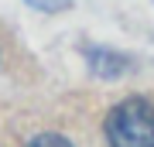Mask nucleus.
Here are the masks:
<instances>
[{
	"instance_id": "2",
	"label": "nucleus",
	"mask_w": 154,
	"mask_h": 147,
	"mask_svg": "<svg viewBox=\"0 0 154 147\" xmlns=\"http://www.w3.org/2000/svg\"><path fill=\"white\" fill-rule=\"evenodd\" d=\"M86 62L93 69V75H99V79H116L130 69V58L120 51H110V48H86Z\"/></svg>"
},
{
	"instance_id": "4",
	"label": "nucleus",
	"mask_w": 154,
	"mask_h": 147,
	"mask_svg": "<svg viewBox=\"0 0 154 147\" xmlns=\"http://www.w3.org/2000/svg\"><path fill=\"white\" fill-rule=\"evenodd\" d=\"M24 4H31L34 11H45V14H55V11H65L72 0H24Z\"/></svg>"
},
{
	"instance_id": "1",
	"label": "nucleus",
	"mask_w": 154,
	"mask_h": 147,
	"mask_svg": "<svg viewBox=\"0 0 154 147\" xmlns=\"http://www.w3.org/2000/svg\"><path fill=\"white\" fill-rule=\"evenodd\" d=\"M106 140L110 147H154V106L140 96L116 103L106 116Z\"/></svg>"
},
{
	"instance_id": "3",
	"label": "nucleus",
	"mask_w": 154,
	"mask_h": 147,
	"mask_svg": "<svg viewBox=\"0 0 154 147\" xmlns=\"http://www.w3.org/2000/svg\"><path fill=\"white\" fill-rule=\"evenodd\" d=\"M24 147H72V140L62 137V133H38V137H31Z\"/></svg>"
}]
</instances>
